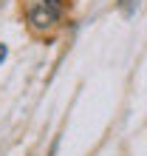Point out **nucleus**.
<instances>
[{
    "label": "nucleus",
    "instance_id": "nucleus-1",
    "mask_svg": "<svg viewBox=\"0 0 147 156\" xmlns=\"http://www.w3.org/2000/svg\"><path fill=\"white\" fill-rule=\"evenodd\" d=\"M62 14V0H37L29 12V23L34 31H48L57 26Z\"/></svg>",
    "mask_w": 147,
    "mask_h": 156
},
{
    "label": "nucleus",
    "instance_id": "nucleus-2",
    "mask_svg": "<svg viewBox=\"0 0 147 156\" xmlns=\"http://www.w3.org/2000/svg\"><path fill=\"white\" fill-rule=\"evenodd\" d=\"M139 3H142V0H119V9H122V12H125L127 17H130V14H136Z\"/></svg>",
    "mask_w": 147,
    "mask_h": 156
},
{
    "label": "nucleus",
    "instance_id": "nucleus-3",
    "mask_svg": "<svg viewBox=\"0 0 147 156\" xmlns=\"http://www.w3.org/2000/svg\"><path fill=\"white\" fill-rule=\"evenodd\" d=\"M6 54H9V48H6V45H0V66H3V60H6Z\"/></svg>",
    "mask_w": 147,
    "mask_h": 156
}]
</instances>
